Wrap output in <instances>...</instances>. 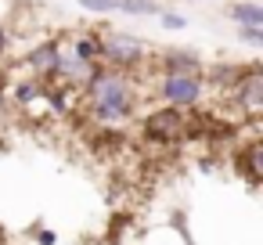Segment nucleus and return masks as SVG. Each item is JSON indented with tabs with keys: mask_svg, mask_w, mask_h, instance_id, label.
I'll list each match as a JSON object with an SVG mask.
<instances>
[{
	"mask_svg": "<svg viewBox=\"0 0 263 245\" xmlns=\"http://www.w3.org/2000/svg\"><path fill=\"white\" fill-rule=\"evenodd\" d=\"M234 40L238 44H245V47H263V26H238V33H234Z\"/></svg>",
	"mask_w": 263,
	"mask_h": 245,
	"instance_id": "nucleus-12",
	"label": "nucleus"
},
{
	"mask_svg": "<svg viewBox=\"0 0 263 245\" xmlns=\"http://www.w3.org/2000/svg\"><path fill=\"white\" fill-rule=\"evenodd\" d=\"M148 44L126 29H101V65L119 72H141L148 65Z\"/></svg>",
	"mask_w": 263,
	"mask_h": 245,
	"instance_id": "nucleus-2",
	"label": "nucleus"
},
{
	"mask_svg": "<svg viewBox=\"0 0 263 245\" xmlns=\"http://www.w3.org/2000/svg\"><path fill=\"white\" fill-rule=\"evenodd\" d=\"M65 40V47L76 54V58H83V62H94V65H101V29H87V33H72V36H62Z\"/></svg>",
	"mask_w": 263,
	"mask_h": 245,
	"instance_id": "nucleus-9",
	"label": "nucleus"
},
{
	"mask_svg": "<svg viewBox=\"0 0 263 245\" xmlns=\"http://www.w3.org/2000/svg\"><path fill=\"white\" fill-rule=\"evenodd\" d=\"M234 169H238V177H245L249 187H259V180H263V141L259 137L234 148Z\"/></svg>",
	"mask_w": 263,
	"mask_h": 245,
	"instance_id": "nucleus-8",
	"label": "nucleus"
},
{
	"mask_svg": "<svg viewBox=\"0 0 263 245\" xmlns=\"http://www.w3.org/2000/svg\"><path fill=\"white\" fill-rule=\"evenodd\" d=\"M223 15L234 26H263V4L259 0H231L223 8Z\"/></svg>",
	"mask_w": 263,
	"mask_h": 245,
	"instance_id": "nucleus-10",
	"label": "nucleus"
},
{
	"mask_svg": "<svg viewBox=\"0 0 263 245\" xmlns=\"http://www.w3.org/2000/svg\"><path fill=\"white\" fill-rule=\"evenodd\" d=\"M33 241H36V245H58V234H54L51 227H36V231H33Z\"/></svg>",
	"mask_w": 263,
	"mask_h": 245,
	"instance_id": "nucleus-16",
	"label": "nucleus"
},
{
	"mask_svg": "<svg viewBox=\"0 0 263 245\" xmlns=\"http://www.w3.org/2000/svg\"><path fill=\"white\" fill-rule=\"evenodd\" d=\"M227 98H231V105H234L249 123H256L259 112H263V69H259L256 62H252V65H241L238 76H234L231 87H227Z\"/></svg>",
	"mask_w": 263,
	"mask_h": 245,
	"instance_id": "nucleus-4",
	"label": "nucleus"
},
{
	"mask_svg": "<svg viewBox=\"0 0 263 245\" xmlns=\"http://www.w3.org/2000/svg\"><path fill=\"white\" fill-rule=\"evenodd\" d=\"M80 98H83L87 119L94 126H112V130H123L137 116V105H141L137 80L130 72H119L108 65H98V72L83 83Z\"/></svg>",
	"mask_w": 263,
	"mask_h": 245,
	"instance_id": "nucleus-1",
	"label": "nucleus"
},
{
	"mask_svg": "<svg viewBox=\"0 0 263 245\" xmlns=\"http://www.w3.org/2000/svg\"><path fill=\"white\" fill-rule=\"evenodd\" d=\"M205 90H209L205 76H159L152 94L162 105H173V108H184L187 112V108H198L202 105Z\"/></svg>",
	"mask_w": 263,
	"mask_h": 245,
	"instance_id": "nucleus-5",
	"label": "nucleus"
},
{
	"mask_svg": "<svg viewBox=\"0 0 263 245\" xmlns=\"http://www.w3.org/2000/svg\"><path fill=\"white\" fill-rule=\"evenodd\" d=\"M155 18H159V26H162L166 33H180V29H187V18H184V15H177V11H166V8H162Z\"/></svg>",
	"mask_w": 263,
	"mask_h": 245,
	"instance_id": "nucleus-13",
	"label": "nucleus"
},
{
	"mask_svg": "<svg viewBox=\"0 0 263 245\" xmlns=\"http://www.w3.org/2000/svg\"><path fill=\"white\" fill-rule=\"evenodd\" d=\"M76 4L90 15H116V4L119 0H76Z\"/></svg>",
	"mask_w": 263,
	"mask_h": 245,
	"instance_id": "nucleus-14",
	"label": "nucleus"
},
{
	"mask_svg": "<svg viewBox=\"0 0 263 245\" xmlns=\"http://www.w3.org/2000/svg\"><path fill=\"white\" fill-rule=\"evenodd\" d=\"M8 83H11V76H8V69H4V65H0V87H8Z\"/></svg>",
	"mask_w": 263,
	"mask_h": 245,
	"instance_id": "nucleus-17",
	"label": "nucleus"
},
{
	"mask_svg": "<svg viewBox=\"0 0 263 245\" xmlns=\"http://www.w3.org/2000/svg\"><path fill=\"white\" fill-rule=\"evenodd\" d=\"M58 54H62V36H47L40 44H33L22 58V69L26 76L40 80V83H51L54 80V69H58Z\"/></svg>",
	"mask_w": 263,
	"mask_h": 245,
	"instance_id": "nucleus-6",
	"label": "nucleus"
},
{
	"mask_svg": "<svg viewBox=\"0 0 263 245\" xmlns=\"http://www.w3.org/2000/svg\"><path fill=\"white\" fill-rule=\"evenodd\" d=\"M11 51H15V36H11V29L4 22H0V62H8Z\"/></svg>",
	"mask_w": 263,
	"mask_h": 245,
	"instance_id": "nucleus-15",
	"label": "nucleus"
},
{
	"mask_svg": "<svg viewBox=\"0 0 263 245\" xmlns=\"http://www.w3.org/2000/svg\"><path fill=\"white\" fill-rule=\"evenodd\" d=\"M162 11L159 0H119L116 4V15H126V18H155Z\"/></svg>",
	"mask_w": 263,
	"mask_h": 245,
	"instance_id": "nucleus-11",
	"label": "nucleus"
},
{
	"mask_svg": "<svg viewBox=\"0 0 263 245\" xmlns=\"http://www.w3.org/2000/svg\"><path fill=\"white\" fill-rule=\"evenodd\" d=\"M187 130H191V119L184 116V108H173V105H159L141 116V137L148 144H177L187 137Z\"/></svg>",
	"mask_w": 263,
	"mask_h": 245,
	"instance_id": "nucleus-3",
	"label": "nucleus"
},
{
	"mask_svg": "<svg viewBox=\"0 0 263 245\" xmlns=\"http://www.w3.org/2000/svg\"><path fill=\"white\" fill-rule=\"evenodd\" d=\"M155 65H159V76H205L202 54L184 51V47H166V51H159V54H155Z\"/></svg>",
	"mask_w": 263,
	"mask_h": 245,
	"instance_id": "nucleus-7",
	"label": "nucleus"
}]
</instances>
